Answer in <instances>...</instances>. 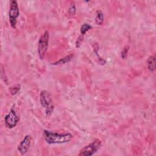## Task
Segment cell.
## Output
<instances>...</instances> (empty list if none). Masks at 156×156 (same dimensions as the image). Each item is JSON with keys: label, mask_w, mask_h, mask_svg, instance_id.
Segmentation results:
<instances>
[{"label": "cell", "mask_w": 156, "mask_h": 156, "mask_svg": "<svg viewBox=\"0 0 156 156\" xmlns=\"http://www.w3.org/2000/svg\"><path fill=\"white\" fill-rule=\"evenodd\" d=\"M43 138L49 144H65L69 142L73 136L70 133H59L48 130H44L43 132Z\"/></svg>", "instance_id": "cell-1"}, {"label": "cell", "mask_w": 156, "mask_h": 156, "mask_svg": "<svg viewBox=\"0 0 156 156\" xmlns=\"http://www.w3.org/2000/svg\"><path fill=\"white\" fill-rule=\"evenodd\" d=\"M40 102L47 116H49L54 112V106L50 93L46 90H42L40 94Z\"/></svg>", "instance_id": "cell-2"}, {"label": "cell", "mask_w": 156, "mask_h": 156, "mask_svg": "<svg viewBox=\"0 0 156 156\" xmlns=\"http://www.w3.org/2000/svg\"><path fill=\"white\" fill-rule=\"evenodd\" d=\"M49 39V34L48 30H46L39 38L37 46V52L38 57L41 60L44 59L45 57L48 48Z\"/></svg>", "instance_id": "cell-3"}, {"label": "cell", "mask_w": 156, "mask_h": 156, "mask_svg": "<svg viewBox=\"0 0 156 156\" xmlns=\"http://www.w3.org/2000/svg\"><path fill=\"white\" fill-rule=\"evenodd\" d=\"M101 141L99 139L94 140L93 142L84 146L79 154V156H90L94 154L101 147Z\"/></svg>", "instance_id": "cell-4"}, {"label": "cell", "mask_w": 156, "mask_h": 156, "mask_svg": "<svg viewBox=\"0 0 156 156\" xmlns=\"http://www.w3.org/2000/svg\"><path fill=\"white\" fill-rule=\"evenodd\" d=\"M20 11L18 5V3L16 1H10V5L9 9V22L10 26L12 28L15 29L16 26L17 18L19 16Z\"/></svg>", "instance_id": "cell-5"}, {"label": "cell", "mask_w": 156, "mask_h": 156, "mask_svg": "<svg viewBox=\"0 0 156 156\" xmlns=\"http://www.w3.org/2000/svg\"><path fill=\"white\" fill-rule=\"evenodd\" d=\"M20 120V117L13 109H10L9 112L4 117V123L9 129L15 127Z\"/></svg>", "instance_id": "cell-6"}, {"label": "cell", "mask_w": 156, "mask_h": 156, "mask_svg": "<svg viewBox=\"0 0 156 156\" xmlns=\"http://www.w3.org/2000/svg\"><path fill=\"white\" fill-rule=\"evenodd\" d=\"M31 141V136L30 135H26L22 140V141L19 143L17 147V150L21 155H25L28 152L30 146Z\"/></svg>", "instance_id": "cell-7"}, {"label": "cell", "mask_w": 156, "mask_h": 156, "mask_svg": "<svg viewBox=\"0 0 156 156\" xmlns=\"http://www.w3.org/2000/svg\"><path fill=\"white\" fill-rule=\"evenodd\" d=\"M74 57V54H70L62 58H60V60L54 62L52 63V65H63V64H65L68 62H69L72 58Z\"/></svg>", "instance_id": "cell-8"}, {"label": "cell", "mask_w": 156, "mask_h": 156, "mask_svg": "<svg viewBox=\"0 0 156 156\" xmlns=\"http://www.w3.org/2000/svg\"><path fill=\"white\" fill-rule=\"evenodd\" d=\"M147 65L150 72H153L155 69V57L154 55L149 57L147 60Z\"/></svg>", "instance_id": "cell-9"}, {"label": "cell", "mask_w": 156, "mask_h": 156, "mask_svg": "<svg viewBox=\"0 0 156 156\" xmlns=\"http://www.w3.org/2000/svg\"><path fill=\"white\" fill-rule=\"evenodd\" d=\"M104 16L103 13L101 10H98L95 17V23L98 25H101L104 22Z\"/></svg>", "instance_id": "cell-10"}, {"label": "cell", "mask_w": 156, "mask_h": 156, "mask_svg": "<svg viewBox=\"0 0 156 156\" xmlns=\"http://www.w3.org/2000/svg\"><path fill=\"white\" fill-rule=\"evenodd\" d=\"M92 28V26L88 23L83 24L80 29V32L82 35H84L88 30H90Z\"/></svg>", "instance_id": "cell-11"}, {"label": "cell", "mask_w": 156, "mask_h": 156, "mask_svg": "<svg viewBox=\"0 0 156 156\" xmlns=\"http://www.w3.org/2000/svg\"><path fill=\"white\" fill-rule=\"evenodd\" d=\"M76 11V9L75 2L71 1L70 2V4H69V6L68 8V13L71 16H73L75 15Z\"/></svg>", "instance_id": "cell-12"}, {"label": "cell", "mask_w": 156, "mask_h": 156, "mask_svg": "<svg viewBox=\"0 0 156 156\" xmlns=\"http://www.w3.org/2000/svg\"><path fill=\"white\" fill-rule=\"evenodd\" d=\"M129 50V46L128 45H126L123 48L121 52V57L122 59H125L127 57Z\"/></svg>", "instance_id": "cell-13"}, {"label": "cell", "mask_w": 156, "mask_h": 156, "mask_svg": "<svg viewBox=\"0 0 156 156\" xmlns=\"http://www.w3.org/2000/svg\"><path fill=\"white\" fill-rule=\"evenodd\" d=\"M20 90V85L17 84L13 87H10V92L11 94L14 95V94H16Z\"/></svg>", "instance_id": "cell-14"}, {"label": "cell", "mask_w": 156, "mask_h": 156, "mask_svg": "<svg viewBox=\"0 0 156 156\" xmlns=\"http://www.w3.org/2000/svg\"><path fill=\"white\" fill-rule=\"evenodd\" d=\"M83 35H80L77 38V40L76 41V48H79L80 46V44L82 43V41H83Z\"/></svg>", "instance_id": "cell-15"}]
</instances>
